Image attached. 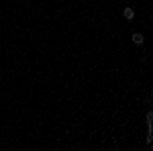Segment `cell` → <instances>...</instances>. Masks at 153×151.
I'll list each match as a JSON object with an SVG mask.
<instances>
[{
	"label": "cell",
	"instance_id": "obj_1",
	"mask_svg": "<svg viewBox=\"0 0 153 151\" xmlns=\"http://www.w3.org/2000/svg\"><path fill=\"white\" fill-rule=\"evenodd\" d=\"M133 41H135L137 45H141V43H143V35H141V33H135V35H133Z\"/></svg>",
	"mask_w": 153,
	"mask_h": 151
},
{
	"label": "cell",
	"instance_id": "obj_2",
	"mask_svg": "<svg viewBox=\"0 0 153 151\" xmlns=\"http://www.w3.org/2000/svg\"><path fill=\"white\" fill-rule=\"evenodd\" d=\"M125 16H127V19H133V16H135L133 8H125Z\"/></svg>",
	"mask_w": 153,
	"mask_h": 151
}]
</instances>
